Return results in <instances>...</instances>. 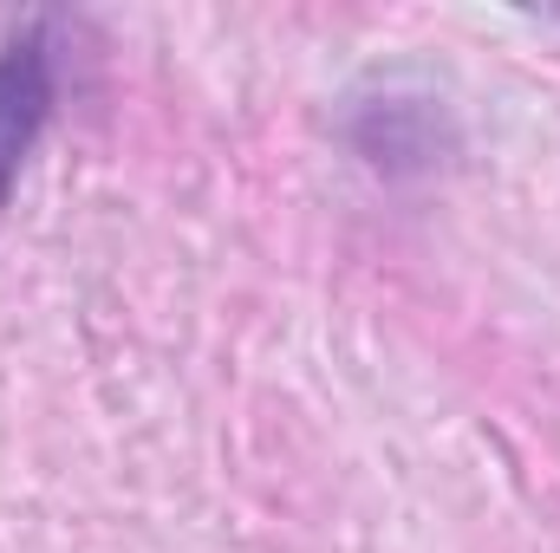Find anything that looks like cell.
<instances>
[{
    "instance_id": "obj_1",
    "label": "cell",
    "mask_w": 560,
    "mask_h": 553,
    "mask_svg": "<svg viewBox=\"0 0 560 553\" xmlns=\"http://www.w3.org/2000/svg\"><path fill=\"white\" fill-rule=\"evenodd\" d=\"M346 143L385 176V183H411V176H436L456 156V118L443 111V98L411 92V85H385L352 98L346 111Z\"/></svg>"
},
{
    "instance_id": "obj_2",
    "label": "cell",
    "mask_w": 560,
    "mask_h": 553,
    "mask_svg": "<svg viewBox=\"0 0 560 553\" xmlns=\"http://www.w3.org/2000/svg\"><path fill=\"white\" fill-rule=\"evenodd\" d=\"M46 118H52V39L46 26H26L20 39L0 46V209Z\"/></svg>"
}]
</instances>
